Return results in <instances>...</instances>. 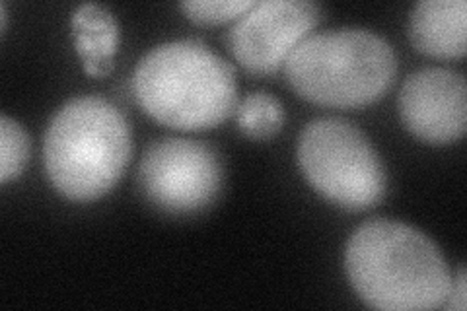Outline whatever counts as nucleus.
Returning <instances> with one entry per match:
<instances>
[{
  "mask_svg": "<svg viewBox=\"0 0 467 311\" xmlns=\"http://www.w3.org/2000/svg\"><path fill=\"white\" fill-rule=\"evenodd\" d=\"M221 158L209 144L162 139L149 146L139 166V185L156 209L170 214L199 213L223 189Z\"/></svg>",
  "mask_w": 467,
  "mask_h": 311,
  "instance_id": "nucleus-6",
  "label": "nucleus"
},
{
  "mask_svg": "<svg viewBox=\"0 0 467 311\" xmlns=\"http://www.w3.org/2000/svg\"><path fill=\"white\" fill-rule=\"evenodd\" d=\"M345 271L358 298L382 311L444 307L451 286L448 263L429 235L388 218L368 220L353 232Z\"/></svg>",
  "mask_w": 467,
  "mask_h": 311,
  "instance_id": "nucleus-1",
  "label": "nucleus"
},
{
  "mask_svg": "<svg viewBox=\"0 0 467 311\" xmlns=\"http://www.w3.org/2000/svg\"><path fill=\"white\" fill-rule=\"evenodd\" d=\"M285 74L296 94L317 106L362 108L384 98L398 74V55L364 27L312 34L292 51Z\"/></svg>",
  "mask_w": 467,
  "mask_h": 311,
  "instance_id": "nucleus-4",
  "label": "nucleus"
},
{
  "mask_svg": "<svg viewBox=\"0 0 467 311\" xmlns=\"http://www.w3.org/2000/svg\"><path fill=\"white\" fill-rule=\"evenodd\" d=\"M29 160L26 129L8 115L0 117V181L8 183L22 175Z\"/></svg>",
  "mask_w": 467,
  "mask_h": 311,
  "instance_id": "nucleus-12",
  "label": "nucleus"
},
{
  "mask_svg": "<svg viewBox=\"0 0 467 311\" xmlns=\"http://www.w3.org/2000/svg\"><path fill=\"white\" fill-rule=\"evenodd\" d=\"M448 309L463 311L467 306V292H465V266H460L458 276L451 280V286L448 292V300L444 304Z\"/></svg>",
  "mask_w": 467,
  "mask_h": 311,
  "instance_id": "nucleus-14",
  "label": "nucleus"
},
{
  "mask_svg": "<svg viewBox=\"0 0 467 311\" xmlns=\"http://www.w3.org/2000/svg\"><path fill=\"white\" fill-rule=\"evenodd\" d=\"M0 18H3V32L6 29V22H8V14H6V5H0Z\"/></svg>",
  "mask_w": 467,
  "mask_h": 311,
  "instance_id": "nucleus-15",
  "label": "nucleus"
},
{
  "mask_svg": "<svg viewBox=\"0 0 467 311\" xmlns=\"http://www.w3.org/2000/svg\"><path fill=\"white\" fill-rule=\"evenodd\" d=\"M465 0H420L409 18V37L417 51L438 58L465 55Z\"/></svg>",
  "mask_w": 467,
  "mask_h": 311,
  "instance_id": "nucleus-9",
  "label": "nucleus"
},
{
  "mask_svg": "<svg viewBox=\"0 0 467 311\" xmlns=\"http://www.w3.org/2000/svg\"><path fill=\"white\" fill-rule=\"evenodd\" d=\"M319 18V6L308 0L257 3L228 29V49L245 70L271 74L312 36Z\"/></svg>",
  "mask_w": 467,
  "mask_h": 311,
  "instance_id": "nucleus-7",
  "label": "nucleus"
},
{
  "mask_svg": "<svg viewBox=\"0 0 467 311\" xmlns=\"http://www.w3.org/2000/svg\"><path fill=\"white\" fill-rule=\"evenodd\" d=\"M133 139L125 115L99 96L67 101L47 127L43 161L53 187L70 201L104 197L123 175Z\"/></svg>",
  "mask_w": 467,
  "mask_h": 311,
  "instance_id": "nucleus-3",
  "label": "nucleus"
},
{
  "mask_svg": "<svg viewBox=\"0 0 467 311\" xmlns=\"http://www.w3.org/2000/svg\"><path fill=\"white\" fill-rule=\"evenodd\" d=\"M236 123L245 137L269 139L279 132L285 123V109L281 101L271 94L255 92L250 94L236 106Z\"/></svg>",
  "mask_w": 467,
  "mask_h": 311,
  "instance_id": "nucleus-11",
  "label": "nucleus"
},
{
  "mask_svg": "<svg viewBox=\"0 0 467 311\" xmlns=\"http://www.w3.org/2000/svg\"><path fill=\"white\" fill-rule=\"evenodd\" d=\"M298 161L310 185L347 211H367L384 199L388 177L364 132L339 117H321L304 127Z\"/></svg>",
  "mask_w": 467,
  "mask_h": 311,
  "instance_id": "nucleus-5",
  "label": "nucleus"
},
{
  "mask_svg": "<svg viewBox=\"0 0 467 311\" xmlns=\"http://www.w3.org/2000/svg\"><path fill=\"white\" fill-rule=\"evenodd\" d=\"M400 115L413 135L429 144H450L467 125V84L463 74L431 67L409 74L400 92Z\"/></svg>",
  "mask_w": 467,
  "mask_h": 311,
  "instance_id": "nucleus-8",
  "label": "nucleus"
},
{
  "mask_svg": "<svg viewBox=\"0 0 467 311\" xmlns=\"http://www.w3.org/2000/svg\"><path fill=\"white\" fill-rule=\"evenodd\" d=\"M133 92L154 121L178 130L218 127L238 106L236 72L195 39L168 41L146 53L133 74Z\"/></svg>",
  "mask_w": 467,
  "mask_h": 311,
  "instance_id": "nucleus-2",
  "label": "nucleus"
},
{
  "mask_svg": "<svg viewBox=\"0 0 467 311\" xmlns=\"http://www.w3.org/2000/svg\"><path fill=\"white\" fill-rule=\"evenodd\" d=\"M255 5V0H192V3H182V10L195 24L214 26L238 20Z\"/></svg>",
  "mask_w": 467,
  "mask_h": 311,
  "instance_id": "nucleus-13",
  "label": "nucleus"
},
{
  "mask_svg": "<svg viewBox=\"0 0 467 311\" xmlns=\"http://www.w3.org/2000/svg\"><path fill=\"white\" fill-rule=\"evenodd\" d=\"M72 37L82 67L90 77H106L113 70L119 26L106 6L88 3L72 12Z\"/></svg>",
  "mask_w": 467,
  "mask_h": 311,
  "instance_id": "nucleus-10",
  "label": "nucleus"
}]
</instances>
